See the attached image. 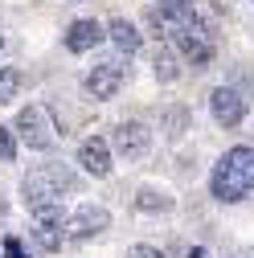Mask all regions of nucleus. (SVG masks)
Returning <instances> with one entry per match:
<instances>
[{
  "label": "nucleus",
  "instance_id": "obj_21",
  "mask_svg": "<svg viewBox=\"0 0 254 258\" xmlns=\"http://www.w3.org/2000/svg\"><path fill=\"white\" fill-rule=\"evenodd\" d=\"M188 258H205V254H201V250H193V254H188Z\"/></svg>",
  "mask_w": 254,
  "mask_h": 258
},
{
  "label": "nucleus",
  "instance_id": "obj_6",
  "mask_svg": "<svg viewBox=\"0 0 254 258\" xmlns=\"http://www.w3.org/2000/svg\"><path fill=\"white\" fill-rule=\"evenodd\" d=\"M209 111L221 127H238L246 115H250V103H246V90H238L234 82H221L209 90Z\"/></svg>",
  "mask_w": 254,
  "mask_h": 258
},
{
  "label": "nucleus",
  "instance_id": "obj_4",
  "mask_svg": "<svg viewBox=\"0 0 254 258\" xmlns=\"http://www.w3.org/2000/svg\"><path fill=\"white\" fill-rule=\"evenodd\" d=\"M66 205L61 201H41L33 205V225H29V234H33V242L45 250V254H57L61 250V238H66Z\"/></svg>",
  "mask_w": 254,
  "mask_h": 258
},
{
  "label": "nucleus",
  "instance_id": "obj_16",
  "mask_svg": "<svg viewBox=\"0 0 254 258\" xmlns=\"http://www.w3.org/2000/svg\"><path fill=\"white\" fill-rule=\"evenodd\" d=\"M136 209H140V213H168V209H172V197L152 192V188H140V192H136Z\"/></svg>",
  "mask_w": 254,
  "mask_h": 258
},
{
  "label": "nucleus",
  "instance_id": "obj_13",
  "mask_svg": "<svg viewBox=\"0 0 254 258\" xmlns=\"http://www.w3.org/2000/svg\"><path fill=\"white\" fill-rule=\"evenodd\" d=\"M107 37H111V45H115L123 57H132V53H140V49H144L140 29H136L132 21H123V17H115V21L107 25Z\"/></svg>",
  "mask_w": 254,
  "mask_h": 258
},
{
  "label": "nucleus",
  "instance_id": "obj_11",
  "mask_svg": "<svg viewBox=\"0 0 254 258\" xmlns=\"http://www.w3.org/2000/svg\"><path fill=\"white\" fill-rule=\"evenodd\" d=\"M107 37V25L94 21V17H78L70 29H66V49L70 53H90L94 45H103Z\"/></svg>",
  "mask_w": 254,
  "mask_h": 258
},
{
  "label": "nucleus",
  "instance_id": "obj_9",
  "mask_svg": "<svg viewBox=\"0 0 254 258\" xmlns=\"http://www.w3.org/2000/svg\"><path fill=\"white\" fill-rule=\"evenodd\" d=\"M111 225V213L103 205H78L70 209V221H66V238L82 242V238H94V234H103Z\"/></svg>",
  "mask_w": 254,
  "mask_h": 258
},
{
  "label": "nucleus",
  "instance_id": "obj_23",
  "mask_svg": "<svg viewBox=\"0 0 254 258\" xmlns=\"http://www.w3.org/2000/svg\"><path fill=\"white\" fill-rule=\"evenodd\" d=\"M0 49H5V45H0Z\"/></svg>",
  "mask_w": 254,
  "mask_h": 258
},
{
  "label": "nucleus",
  "instance_id": "obj_8",
  "mask_svg": "<svg viewBox=\"0 0 254 258\" xmlns=\"http://www.w3.org/2000/svg\"><path fill=\"white\" fill-rule=\"evenodd\" d=\"M82 86H86L90 99H115V94L127 86V66L123 61H99V66L82 78Z\"/></svg>",
  "mask_w": 254,
  "mask_h": 258
},
{
  "label": "nucleus",
  "instance_id": "obj_15",
  "mask_svg": "<svg viewBox=\"0 0 254 258\" xmlns=\"http://www.w3.org/2000/svg\"><path fill=\"white\" fill-rule=\"evenodd\" d=\"M160 127H164V136L168 140H180L184 132H188V107H164V119H160Z\"/></svg>",
  "mask_w": 254,
  "mask_h": 258
},
{
  "label": "nucleus",
  "instance_id": "obj_14",
  "mask_svg": "<svg viewBox=\"0 0 254 258\" xmlns=\"http://www.w3.org/2000/svg\"><path fill=\"white\" fill-rule=\"evenodd\" d=\"M152 66H156V78H160L164 86H172L176 78H180V66H184V57L176 53V45L168 41V45H160L152 53Z\"/></svg>",
  "mask_w": 254,
  "mask_h": 258
},
{
  "label": "nucleus",
  "instance_id": "obj_1",
  "mask_svg": "<svg viewBox=\"0 0 254 258\" xmlns=\"http://www.w3.org/2000/svg\"><path fill=\"white\" fill-rule=\"evenodd\" d=\"M209 192L217 201H226V205L250 197V192H254V148L238 144L230 152H221V160L209 172Z\"/></svg>",
  "mask_w": 254,
  "mask_h": 258
},
{
  "label": "nucleus",
  "instance_id": "obj_18",
  "mask_svg": "<svg viewBox=\"0 0 254 258\" xmlns=\"http://www.w3.org/2000/svg\"><path fill=\"white\" fill-rule=\"evenodd\" d=\"M17 127H5V123H0V160H5V164H9V160L17 156Z\"/></svg>",
  "mask_w": 254,
  "mask_h": 258
},
{
  "label": "nucleus",
  "instance_id": "obj_3",
  "mask_svg": "<svg viewBox=\"0 0 254 258\" xmlns=\"http://www.w3.org/2000/svg\"><path fill=\"white\" fill-rule=\"evenodd\" d=\"M148 17H152V29L164 41H172L176 33H188V29H205V17L188 5V0H160Z\"/></svg>",
  "mask_w": 254,
  "mask_h": 258
},
{
  "label": "nucleus",
  "instance_id": "obj_19",
  "mask_svg": "<svg viewBox=\"0 0 254 258\" xmlns=\"http://www.w3.org/2000/svg\"><path fill=\"white\" fill-rule=\"evenodd\" d=\"M127 258H160V250H156V246H148V242H136L132 250H127Z\"/></svg>",
  "mask_w": 254,
  "mask_h": 258
},
{
  "label": "nucleus",
  "instance_id": "obj_20",
  "mask_svg": "<svg viewBox=\"0 0 254 258\" xmlns=\"http://www.w3.org/2000/svg\"><path fill=\"white\" fill-rule=\"evenodd\" d=\"M5 258H29V254H25V246H21V238H13V234L5 238Z\"/></svg>",
  "mask_w": 254,
  "mask_h": 258
},
{
  "label": "nucleus",
  "instance_id": "obj_10",
  "mask_svg": "<svg viewBox=\"0 0 254 258\" xmlns=\"http://www.w3.org/2000/svg\"><path fill=\"white\" fill-rule=\"evenodd\" d=\"M172 45H176V53L188 61V66H209V61H213V37H209V25H205V29H188V33H176Z\"/></svg>",
  "mask_w": 254,
  "mask_h": 258
},
{
  "label": "nucleus",
  "instance_id": "obj_2",
  "mask_svg": "<svg viewBox=\"0 0 254 258\" xmlns=\"http://www.w3.org/2000/svg\"><path fill=\"white\" fill-rule=\"evenodd\" d=\"M78 188H82V184H78L74 168L57 164V160H41V164H33V168L25 172L21 197H25L29 209H33V205H41V201H61V197H70V192H78Z\"/></svg>",
  "mask_w": 254,
  "mask_h": 258
},
{
  "label": "nucleus",
  "instance_id": "obj_17",
  "mask_svg": "<svg viewBox=\"0 0 254 258\" xmlns=\"http://www.w3.org/2000/svg\"><path fill=\"white\" fill-rule=\"evenodd\" d=\"M17 94H21V70L5 66V70H0V103H13Z\"/></svg>",
  "mask_w": 254,
  "mask_h": 258
},
{
  "label": "nucleus",
  "instance_id": "obj_7",
  "mask_svg": "<svg viewBox=\"0 0 254 258\" xmlns=\"http://www.w3.org/2000/svg\"><path fill=\"white\" fill-rule=\"evenodd\" d=\"M111 148H115L123 160H140L144 152H152V132H148V123H144V119H123V123H115Z\"/></svg>",
  "mask_w": 254,
  "mask_h": 258
},
{
  "label": "nucleus",
  "instance_id": "obj_12",
  "mask_svg": "<svg viewBox=\"0 0 254 258\" xmlns=\"http://www.w3.org/2000/svg\"><path fill=\"white\" fill-rule=\"evenodd\" d=\"M78 164L90 176H111V140H99V136L82 140L78 144Z\"/></svg>",
  "mask_w": 254,
  "mask_h": 258
},
{
  "label": "nucleus",
  "instance_id": "obj_5",
  "mask_svg": "<svg viewBox=\"0 0 254 258\" xmlns=\"http://www.w3.org/2000/svg\"><path fill=\"white\" fill-rule=\"evenodd\" d=\"M13 127H17V136L33 148V152H49V148H53V123H49V111H45V107H37V103L21 107L17 119H13Z\"/></svg>",
  "mask_w": 254,
  "mask_h": 258
},
{
  "label": "nucleus",
  "instance_id": "obj_22",
  "mask_svg": "<svg viewBox=\"0 0 254 258\" xmlns=\"http://www.w3.org/2000/svg\"><path fill=\"white\" fill-rule=\"evenodd\" d=\"M234 258H242V254H234Z\"/></svg>",
  "mask_w": 254,
  "mask_h": 258
}]
</instances>
